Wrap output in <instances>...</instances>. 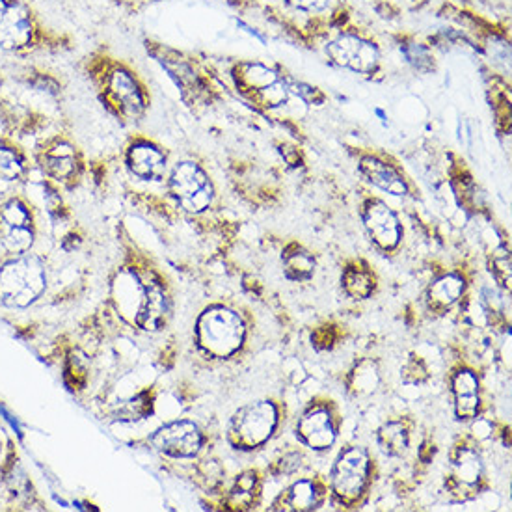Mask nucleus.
<instances>
[{"mask_svg": "<svg viewBox=\"0 0 512 512\" xmlns=\"http://www.w3.org/2000/svg\"><path fill=\"white\" fill-rule=\"evenodd\" d=\"M378 445L391 457H399L408 449V431L399 421H390L378 431Z\"/></svg>", "mask_w": 512, "mask_h": 512, "instance_id": "b1692460", "label": "nucleus"}, {"mask_svg": "<svg viewBox=\"0 0 512 512\" xmlns=\"http://www.w3.org/2000/svg\"><path fill=\"white\" fill-rule=\"evenodd\" d=\"M172 198L189 213H202L213 203V185L202 166L192 161L177 162L168 179Z\"/></svg>", "mask_w": 512, "mask_h": 512, "instance_id": "0eeeda50", "label": "nucleus"}, {"mask_svg": "<svg viewBox=\"0 0 512 512\" xmlns=\"http://www.w3.org/2000/svg\"><path fill=\"white\" fill-rule=\"evenodd\" d=\"M369 481V455L364 447L341 451L332 470V490L343 503H354L364 494Z\"/></svg>", "mask_w": 512, "mask_h": 512, "instance_id": "6e6552de", "label": "nucleus"}, {"mask_svg": "<svg viewBox=\"0 0 512 512\" xmlns=\"http://www.w3.org/2000/svg\"><path fill=\"white\" fill-rule=\"evenodd\" d=\"M326 54L336 66L351 69L354 73H371L380 60L377 45L360 36L337 38L326 47Z\"/></svg>", "mask_w": 512, "mask_h": 512, "instance_id": "9d476101", "label": "nucleus"}, {"mask_svg": "<svg viewBox=\"0 0 512 512\" xmlns=\"http://www.w3.org/2000/svg\"><path fill=\"white\" fill-rule=\"evenodd\" d=\"M464 293V280L457 274H447L444 278L436 280L429 289V306L434 311L449 310L453 304L459 302Z\"/></svg>", "mask_w": 512, "mask_h": 512, "instance_id": "412c9836", "label": "nucleus"}, {"mask_svg": "<svg viewBox=\"0 0 512 512\" xmlns=\"http://www.w3.org/2000/svg\"><path fill=\"white\" fill-rule=\"evenodd\" d=\"M257 488V475L254 472H246L237 477L235 486L231 490V503L237 509H248L254 501Z\"/></svg>", "mask_w": 512, "mask_h": 512, "instance_id": "a878e982", "label": "nucleus"}, {"mask_svg": "<svg viewBox=\"0 0 512 512\" xmlns=\"http://www.w3.org/2000/svg\"><path fill=\"white\" fill-rule=\"evenodd\" d=\"M36 230L27 203L10 198L0 203V244L10 254H25L34 243Z\"/></svg>", "mask_w": 512, "mask_h": 512, "instance_id": "1a4fd4ad", "label": "nucleus"}, {"mask_svg": "<svg viewBox=\"0 0 512 512\" xmlns=\"http://www.w3.org/2000/svg\"><path fill=\"white\" fill-rule=\"evenodd\" d=\"M483 475V462L472 447H459L453 455L451 473H449V488L455 494H466L475 490Z\"/></svg>", "mask_w": 512, "mask_h": 512, "instance_id": "2eb2a0df", "label": "nucleus"}, {"mask_svg": "<svg viewBox=\"0 0 512 512\" xmlns=\"http://www.w3.org/2000/svg\"><path fill=\"white\" fill-rule=\"evenodd\" d=\"M166 315H168V298L164 295L161 285L151 283L142 293L136 323L142 330L157 332L166 321Z\"/></svg>", "mask_w": 512, "mask_h": 512, "instance_id": "a211bd4d", "label": "nucleus"}, {"mask_svg": "<svg viewBox=\"0 0 512 512\" xmlns=\"http://www.w3.org/2000/svg\"><path fill=\"white\" fill-rule=\"evenodd\" d=\"M343 289L349 297L354 300H364L371 297L373 289H375V278L360 267H349L343 272Z\"/></svg>", "mask_w": 512, "mask_h": 512, "instance_id": "393cba45", "label": "nucleus"}, {"mask_svg": "<svg viewBox=\"0 0 512 512\" xmlns=\"http://www.w3.org/2000/svg\"><path fill=\"white\" fill-rule=\"evenodd\" d=\"M297 434L300 440L311 449L323 451L334 444L336 427L332 423L328 410L311 408L310 412H306L298 421Z\"/></svg>", "mask_w": 512, "mask_h": 512, "instance_id": "dca6fc26", "label": "nucleus"}, {"mask_svg": "<svg viewBox=\"0 0 512 512\" xmlns=\"http://www.w3.org/2000/svg\"><path fill=\"white\" fill-rule=\"evenodd\" d=\"M455 412L459 419H472L479 412V380L472 371L462 369L453 378Z\"/></svg>", "mask_w": 512, "mask_h": 512, "instance_id": "aec40b11", "label": "nucleus"}, {"mask_svg": "<svg viewBox=\"0 0 512 512\" xmlns=\"http://www.w3.org/2000/svg\"><path fill=\"white\" fill-rule=\"evenodd\" d=\"M27 176V159L8 140L0 138V181L15 183Z\"/></svg>", "mask_w": 512, "mask_h": 512, "instance_id": "5701e85b", "label": "nucleus"}, {"mask_svg": "<svg viewBox=\"0 0 512 512\" xmlns=\"http://www.w3.org/2000/svg\"><path fill=\"white\" fill-rule=\"evenodd\" d=\"M490 272L494 274L496 282L505 287V289H511L512 270H511V256L505 248H499L496 250L492 257H490Z\"/></svg>", "mask_w": 512, "mask_h": 512, "instance_id": "bb28decb", "label": "nucleus"}, {"mask_svg": "<svg viewBox=\"0 0 512 512\" xmlns=\"http://www.w3.org/2000/svg\"><path fill=\"white\" fill-rule=\"evenodd\" d=\"M323 498V486L310 479H302L289 486L282 496L272 503V511H315L323 503Z\"/></svg>", "mask_w": 512, "mask_h": 512, "instance_id": "f3484780", "label": "nucleus"}, {"mask_svg": "<svg viewBox=\"0 0 512 512\" xmlns=\"http://www.w3.org/2000/svg\"><path fill=\"white\" fill-rule=\"evenodd\" d=\"M289 6H293L295 10H300V12H308V14H313V12H323L328 8V4H330V0H285Z\"/></svg>", "mask_w": 512, "mask_h": 512, "instance_id": "c85d7f7f", "label": "nucleus"}, {"mask_svg": "<svg viewBox=\"0 0 512 512\" xmlns=\"http://www.w3.org/2000/svg\"><path fill=\"white\" fill-rule=\"evenodd\" d=\"M69 49L60 32L47 28L27 0H0V53L30 58Z\"/></svg>", "mask_w": 512, "mask_h": 512, "instance_id": "f257e3e1", "label": "nucleus"}, {"mask_svg": "<svg viewBox=\"0 0 512 512\" xmlns=\"http://www.w3.org/2000/svg\"><path fill=\"white\" fill-rule=\"evenodd\" d=\"M38 162L43 174L58 183H69L79 177L81 172V159L77 149L60 136L43 144Z\"/></svg>", "mask_w": 512, "mask_h": 512, "instance_id": "f8f14e48", "label": "nucleus"}, {"mask_svg": "<svg viewBox=\"0 0 512 512\" xmlns=\"http://www.w3.org/2000/svg\"><path fill=\"white\" fill-rule=\"evenodd\" d=\"M233 79L241 94L246 95L250 101L267 108H276L287 103L289 97V86L285 84L282 77L263 66L254 62H244L233 69Z\"/></svg>", "mask_w": 512, "mask_h": 512, "instance_id": "39448f33", "label": "nucleus"}, {"mask_svg": "<svg viewBox=\"0 0 512 512\" xmlns=\"http://www.w3.org/2000/svg\"><path fill=\"white\" fill-rule=\"evenodd\" d=\"M125 162L133 176L142 181H151V183L162 181L166 176V170H168V161H166L164 151L148 140L133 142L127 149Z\"/></svg>", "mask_w": 512, "mask_h": 512, "instance_id": "ddd939ff", "label": "nucleus"}, {"mask_svg": "<svg viewBox=\"0 0 512 512\" xmlns=\"http://www.w3.org/2000/svg\"><path fill=\"white\" fill-rule=\"evenodd\" d=\"M198 345L215 358H228L241 349L244 341V324L239 315L224 308L205 311L196 328Z\"/></svg>", "mask_w": 512, "mask_h": 512, "instance_id": "20e7f679", "label": "nucleus"}, {"mask_svg": "<svg viewBox=\"0 0 512 512\" xmlns=\"http://www.w3.org/2000/svg\"><path fill=\"white\" fill-rule=\"evenodd\" d=\"M362 176L378 189L386 190L393 196H405L408 192L405 177L401 176L391 164L380 161L377 157H365L360 162Z\"/></svg>", "mask_w": 512, "mask_h": 512, "instance_id": "6ab92c4d", "label": "nucleus"}, {"mask_svg": "<svg viewBox=\"0 0 512 512\" xmlns=\"http://www.w3.org/2000/svg\"><path fill=\"white\" fill-rule=\"evenodd\" d=\"M283 270L285 276L293 282H304L310 280L315 272V259L308 250H304L298 244H291L285 248L282 256Z\"/></svg>", "mask_w": 512, "mask_h": 512, "instance_id": "4be33fe9", "label": "nucleus"}, {"mask_svg": "<svg viewBox=\"0 0 512 512\" xmlns=\"http://www.w3.org/2000/svg\"><path fill=\"white\" fill-rule=\"evenodd\" d=\"M364 224L371 239L384 250H393L401 241V222L390 207L380 200L365 203Z\"/></svg>", "mask_w": 512, "mask_h": 512, "instance_id": "4468645a", "label": "nucleus"}, {"mask_svg": "<svg viewBox=\"0 0 512 512\" xmlns=\"http://www.w3.org/2000/svg\"><path fill=\"white\" fill-rule=\"evenodd\" d=\"M406 58L410 64H414L418 69H427V66H431V56L429 51L423 47V45H408L405 49Z\"/></svg>", "mask_w": 512, "mask_h": 512, "instance_id": "cd10ccee", "label": "nucleus"}, {"mask_svg": "<svg viewBox=\"0 0 512 512\" xmlns=\"http://www.w3.org/2000/svg\"><path fill=\"white\" fill-rule=\"evenodd\" d=\"M151 444L164 455L189 459L202 449V431L192 421H172L153 434Z\"/></svg>", "mask_w": 512, "mask_h": 512, "instance_id": "9b49d317", "label": "nucleus"}, {"mask_svg": "<svg viewBox=\"0 0 512 512\" xmlns=\"http://www.w3.org/2000/svg\"><path fill=\"white\" fill-rule=\"evenodd\" d=\"M101 62L92 64V77H94L103 101L112 108L118 116L125 120L138 122L146 108L148 97L144 92V86L136 79L131 69L125 68L118 62H107L105 56L99 58Z\"/></svg>", "mask_w": 512, "mask_h": 512, "instance_id": "f03ea898", "label": "nucleus"}, {"mask_svg": "<svg viewBox=\"0 0 512 512\" xmlns=\"http://www.w3.org/2000/svg\"><path fill=\"white\" fill-rule=\"evenodd\" d=\"M45 287L47 274L40 257L19 254L0 267V302L8 308H28Z\"/></svg>", "mask_w": 512, "mask_h": 512, "instance_id": "7ed1b4c3", "label": "nucleus"}, {"mask_svg": "<svg viewBox=\"0 0 512 512\" xmlns=\"http://www.w3.org/2000/svg\"><path fill=\"white\" fill-rule=\"evenodd\" d=\"M278 427V410L270 401L241 408L230 425V442L237 449H256L265 444Z\"/></svg>", "mask_w": 512, "mask_h": 512, "instance_id": "423d86ee", "label": "nucleus"}]
</instances>
